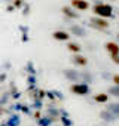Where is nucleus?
<instances>
[{"instance_id": "15", "label": "nucleus", "mask_w": 119, "mask_h": 126, "mask_svg": "<svg viewBox=\"0 0 119 126\" xmlns=\"http://www.w3.org/2000/svg\"><path fill=\"white\" fill-rule=\"evenodd\" d=\"M15 5L17 6H21V0H15Z\"/></svg>"}, {"instance_id": "16", "label": "nucleus", "mask_w": 119, "mask_h": 126, "mask_svg": "<svg viewBox=\"0 0 119 126\" xmlns=\"http://www.w3.org/2000/svg\"><path fill=\"white\" fill-rule=\"evenodd\" d=\"M118 39H119V36H118Z\"/></svg>"}, {"instance_id": "14", "label": "nucleus", "mask_w": 119, "mask_h": 126, "mask_svg": "<svg viewBox=\"0 0 119 126\" xmlns=\"http://www.w3.org/2000/svg\"><path fill=\"white\" fill-rule=\"evenodd\" d=\"M112 59H113V62H115V64H119V55H115V56H112Z\"/></svg>"}, {"instance_id": "7", "label": "nucleus", "mask_w": 119, "mask_h": 126, "mask_svg": "<svg viewBox=\"0 0 119 126\" xmlns=\"http://www.w3.org/2000/svg\"><path fill=\"white\" fill-rule=\"evenodd\" d=\"M100 117H101L104 122H113V120H116V117H115L109 110H103V111L100 113Z\"/></svg>"}, {"instance_id": "12", "label": "nucleus", "mask_w": 119, "mask_h": 126, "mask_svg": "<svg viewBox=\"0 0 119 126\" xmlns=\"http://www.w3.org/2000/svg\"><path fill=\"white\" fill-rule=\"evenodd\" d=\"M109 94H112L113 96H119V86H112L109 89Z\"/></svg>"}, {"instance_id": "11", "label": "nucleus", "mask_w": 119, "mask_h": 126, "mask_svg": "<svg viewBox=\"0 0 119 126\" xmlns=\"http://www.w3.org/2000/svg\"><path fill=\"white\" fill-rule=\"evenodd\" d=\"M63 12H64L67 16H72V18H78V14H73V12H72V9H70V8H67V6H66V8H63Z\"/></svg>"}, {"instance_id": "3", "label": "nucleus", "mask_w": 119, "mask_h": 126, "mask_svg": "<svg viewBox=\"0 0 119 126\" xmlns=\"http://www.w3.org/2000/svg\"><path fill=\"white\" fill-rule=\"evenodd\" d=\"M91 24H92L95 28H98V30H104V28L109 27L107 21L103 19V18H92V19H91Z\"/></svg>"}, {"instance_id": "6", "label": "nucleus", "mask_w": 119, "mask_h": 126, "mask_svg": "<svg viewBox=\"0 0 119 126\" xmlns=\"http://www.w3.org/2000/svg\"><path fill=\"white\" fill-rule=\"evenodd\" d=\"M52 37H54L55 40H69V39H70V34L66 33V31H54Z\"/></svg>"}, {"instance_id": "13", "label": "nucleus", "mask_w": 119, "mask_h": 126, "mask_svg": "<svg viewBox=\"0 0 119 126\" xmlns=\"http://www.w3.org/2000/svg\"><path fill=\"white\" fill-rule=\"evenodd\" d=\"M112 80H113L115 86H119V74H115V76L112 77Z\"/></svg>"}, {"instance_id": "10", "label": "nucleus", "mask_w": 119, "mask_h": 126, "mask_svg": "<svg viewBox=\"0 0 119 126\" xmlns=\"http://www.w3.org/2000/svg\"><path fill=\"white\" fill-rule=\"evenodd\" d=\"M67 47H69L70 52H75V53H79V52H80V46H79L78 43H69Z\"/></svg>"}, {"instance_id": "2", "label": "nucleus", "mask_w": 119, "mask_h": 126, "mask_svg": "<svg viewBox=\"0 0 119 126\" xmlns=\"http://www.w3.org/2000/svg\"><path fill=\"white\" fill-rule=\"evenodd\" d=\"M70 92H73L75 95H79V96H85L89 94V86L83 82V83H75L70 86Z\"/></svg>"}, {"instance_id": "5", "label": "nucleus", "mask_w": 119, "mask_h": 126, "mask_svg": "<svg viewBox=\"0 0 119 126\" xmlns=\"http://www.w3.org/2000/svg\"><path fill=\"white\" fill-rule=\"evenodd\" d=\"M72 6L79 9V11H85L88 9V3L85 2V0H72Z\"/></svg>"}, {"instance_id": "4", "label": "nucleus", "mask_w": 119, "mask_h": 126, "mask_svg": "<svg viewBox=\"0 0 119 126\" xmlns=\"http://www.w3.org/2000/svg\"><path fill=\"white\" fill-rule=\"evenodd\" d=\"M106 50H107L112 56L119 55V45L115 43V42H107V43H106Z\"/></svg>"}, {"instance_id": "8", "label": "nucleus", "mask_w": 119, "mask_h": 126, "mask_svg": "<svg viewBox=\"0 0 119 126\" xmlns=\"http://www.w3.org/2000/svg\"><path fill=\"white\" fill-rule=\"evenodd\" d=\"M94 101L98 104H106L109 101V95L107 94H97V95H94Z\"/></svg>"}, {"instance_id": "9", "label": "nucleus", "mask_w": 119, "mask_h": 126, "mask_svg": "<svg viewBox=\"0 0 119 126\" xmlns=\"http://www.w3.org/2000/svg\"><path fill=\"white\" fill-rule=\"evenodd\" d=\"M73 62H75L76 65H86L88 64V59L85 56H82V55H75L73 56Z\"/></svg>"}, {"instance_id": "1", "label": "nucleus", "mask_w": 119, "mask_h": 126, "mask_svg": "<svg viewBox=\"0 0 119 126\" xmlns=\"http://www.w3.org/2000/svg\"><path fill=\"white\" fill-rule=\"evenodd\" d=\"M94 12H95V15H98L100 18H110L112 15H113V9H112V6H109V5H104V3H100V5H95L94 6Z\"/></svg>"}]
</instances>
